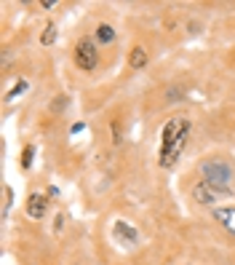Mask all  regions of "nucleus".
<instances>
[{
    "label": "nucleus",
    "mask_w": 235,
    "mask_h": 265,
    "mask_svg": "<svg viewBox=\"0 0 235 265\" xmlns=\"http://www.w3.org/2000/svg\"><path fill=\"white\" fill-rule=\"evenodd\" d=\"M32 155H35V147H32V145H27V147H24V153H22V166H24V169L32 166Z\"/></svg>",
    "instance_id": "9d476101"
},
{
    "label": "nucleus",
    "mask_w": 235,
    "mask_h": 265,
    "mask_svg": "<svg viewBox=\"0 0 235 265\" xmlns=\"http://www.w3.org/2000/svg\"><path fill=\"white\" fill-rule=\"evenodd\" d=\"M75 62L80 70H94L99 62V54H96V46H94L91 38H83V41H78L75 46Z\"/></svg>",
    "instance_id": "f03ea898"
},
{
    "label": "nucleus",
    "mask_w": 235,
    "mask_h": 265,
    "mask_svg": "<svg viewBox=\"0 0 235 265\" xmlns=\"http://www.w3.org/2000/svg\"><path fill=\"white\" fill-rule=\"evenodd\" d=\"M56 41V25H46V33H43V46H51Z\"/></svg>",
    "instance_id": "1a4fd4ad"
},
{
    "label": "nucleus",
    "mask_w": 235,
    "mask_h": 265,
    "mask_svg": "<svg viewBox=\"0 0 235 265\" xmlns=\"http://www.w3.org/2000/svg\"><path fill=\"white\" fill-rule=\"evenodd\" d=\"M46 209H48L46 206V196H38L35 193V196L27 198V214L32 217V220H40V217L46 214Z\"/></svg>",
    "instance_id": "20e7f679"
},
{
    "label": "nucleus",
    "mask_w": 235,
    "mask_h": 265,
    "mask_svg": "<svg viewBox=\"0 0 235 265\" xmlns=\"http://www.w3.org/2000/svg\"><path fill=\"white\" fill-rule=\"evenodd\" d=\"M200 174H203V182H208L211 188H216L224 196H232V171L224 161H203Z\"/></svg>",
    "instance_id": "f257e3e1"
},
{
    "label": "nucleus",
    "mask_w": 235,
    "mask_h": 265,
    "mask_svg": "<svg viewBox=\"0 0 235 265\" xmlns=\"http://www.w3.org/2000/svg\"><path fill=\"white\" fill-rule=\"evenodd\" d=\"M214 217L216 222H222L227 230L235 236V206H224V209H214Z\"/></svg>",
    "instance_id": "39448f33"
},
{
    "label": "nucleus",
    "mask_w": 235,
    "mask_h": 265,
    "mask_svg": "<svg viewBox=\"0 0 235 265\" xmlns=\"http://www.w3.org/2000/svg\"><path fill=\"white\" fill-rule=\"evenodd\" d=\"M115 236H118V238H128L131 244H134V241L139 238L136 230L131 228V225H126V222H115Z\"/></svg>",
    "instance_id": "423d86ee"
},
{
    "label": "nucleus",
    "mask_w": 235,
    "mask_h": 265,
    "mask_svg": "<svg viewBox=\"0 0 235 265\" xmlns=\"http://www.w3.org/2000/svg\"><path fill=\"white\" fill-rule=\"evenodd\" d=\"M192 196H195V201H198V204H216L219 198L224 196V193H219L216 188H211L208 182H198L192 188Z\"/></svg>",
    "instance_id": "7ed1b4c3"
},
{
    "label": "nucleus",
    "mask_w": 235,
    "mask_h": 265,
    "mask_svg": "<svg viewBox=\"0 0 235 265\" xmlns=\"http://www.w3.org/2000/svg\"><path fill=\"white\" fill-rule=\"evenodd\" d=\"M96 41H99V43H112V41H115V30L110 27V25H99Z\"/></svg>",
    "instance_id": "0eeeda50"
},
{
    "label": "nucleus",
    "mask_w": 235,
    "mask_h": 265,
    "mask_svg": "<svg viewBox=\"0 0 235 265\" xmlns=\"http://www.w3.org/2000/svg\"><path fill=\"white\" fill-rule=\"evenodd\" d=\"M147 65V51L144 49H139V46H136V49L134 51H131V67H144Z\"/></svg>",
    "instance_id": "6e6552de"
},
{
    "label": "nucleus",
    "mask_w": 235,
    "mask_h": 265,
    "mask_svg": "<svg viewBox=\"0 0 235 265\" xmlns=\"http://www.w3.org/2000/svg\"><path fill=\"white\" fill-rule=\"evenodd\" d=\"M24 89H27V83H24V81H19V83H16V86H14V89L8 91V97H6V99H16V97H19Z\"/></svg>",
    "instance_id": "9b49d317"
}]
</instances>
